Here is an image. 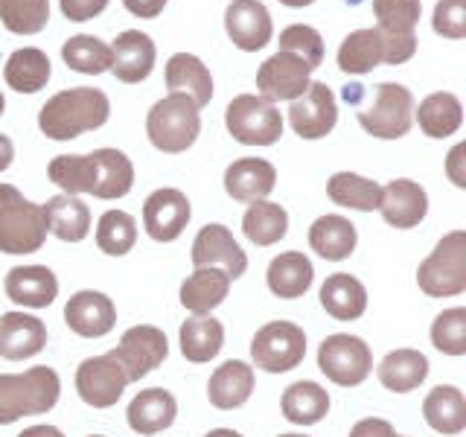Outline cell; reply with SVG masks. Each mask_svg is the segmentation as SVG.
<instances>
[{"mask_svg":"<svg viewBox=\"0 0 466 437\" xmlns=\"http://www.w3.org/2000/svg\"><path fill=\"white\" fill-rule=\"evenodd\" d=\"M111 117V102L99 87H67L50 97L38 111V128L50 140H73L106 126Z\"/></svg>","mask_w":466,"mask_h":437,"instance_id":"6da1fadb","label":"cell"},{"mask_svg":"<svg viewBox=\"0 0 466 437\" xmlns=\"http://www.w3.org/2000/svg\"><path fill=\"white\" fill-rule=\"evenodd\" d=\"M62 379L47 364L29 368L24 373H0V426L29 414H47L58 402Z\"/></svg>","mask_w":466,"mask_h":437,"instance_id":"7a4b0ae2","label":"cell"},{"mask_svg":"<svg viewBox=\"0 0 466 437\" xmlns=\"http://www.w3.org/2000/svg\"><path fill=\"white\" fill-rule=\"evenodd\" d=\"M47 210L21 196L18 187L0 184V251L35 254L47 239Z\"/></svg>","mask_w":466,"mask_h":437,"instance_id":"3957f363","label":"cell"},{"mask_svg":"<svg viewBox=\"0 0 466 437\" xmlns=\"http://www.w3.org/2000/svg\"><path fill=\"white\" fill-rule=\"evenodd\" d=\"M201 131V117L196 102L184 94H169L157 99L146 117V135L152 146L167 155H181L196 143Z\"/></svg>","mask_w":466,"mask_h":437,"instance_id":"277c9868","label":"cell"},{"mask_svg":"<svg viewBox=\"0 0 466 437\" xmlns=\"http://www.w3.org/2000/svg\"><path fill=\"white\" fill-rule=\"evenodd\" d=\"M417 286L429 298H455L466 291V230H451L420 262Z\"/></svg>","mask_w":466,"mask_h":437,"instance_id":"5b68a950","label":"cell"},{"mask_svg":"<svg viewBox=\"0 0 466 437\" xmlns=\"http://www.w3.org/2000/svg\"><path fill=\"white\" fill-rule=\"evenodd\" d=\"M225 126L245 146H274L283 135V114L259 94H239L228 102Z\"/></svg>","mask_w":466,"mask_h":437,"instance_id":"8992f818","label":"cell"},{"mask_svg":"<svg viewBox=\"0 0 466 437\" xmlns=\"http://www.w3.org/2000/svg\"><path fill=\"white\" fill-rule=\"evenodd\" d=\"M318 368L332 385L356 388L370 376L373 353L359 335L335 332V335H327L318 347Z\"/></svg>","mask_w":466,"mask_h":437,"instance_id":"52a82bcc","label":"cell"},{"mask_svg":"<svg viewBox=\"0 0 466 437\" xmlns=\"http://www.w3.org/2000/svg\"><path fill=\"white\" fill-rule=\"evenodd\" d=\"M359 123L379 140H400L414 123V94L405 85L382 82L368 108L359 111Z\"/></svg>","mask_w":466,"mask_h":437,"instance_id":"ba28073f","label":"cell"},{"mask_svg":"<svg viewBox=\"0 0 466 437\" xmlns=\"http://www.w3.org/2000/svg\"><path fill=\"white\" fill-rule=\"evenodd\" d=\"M306 356V332L291 320H271L251 341V359L266 373L295 371Z\"/></svg>","mask_w":466,"mask_h":437,"instance_id":"9c48e42d","label":"cell"},{"mask_svg":"<svg viewBox=\"0 0 466 437\" xmlns=\"http://www.w3.org/2000/svg\"><path fill=\"white\" fill-rule=\"evenodd\" d=\"M111 356L120 361V368L126 371L128 382H140L146 373L160 368L164 359L169 356L167 332L152 327V324H137V327L123 332V339L111 350Z\"/></svg>","mask_w":466,"mask_h":437,"instance_id":"30bf717a","label":"cell"},{"mask_svg":"<svg viewBox=\"0 0 466 437\" xmlns=\"http://www.w3.org/2000/svg\"><path fill=\"white\" fill-rule=\"evenodd\" d=\"M289 123L295 128V135L303 140H320L339 123V102H335L332 87L324 82H309L306 94L291 99Z\"/></svg>","mask_w":466,"mask_h":437,"instance_id":"8fae6325","label":"cell"},{"mask_svg":"<svg viewBox=\"0 0 466 437\" xmlns=\"http://www.w3.org/2000/svg\"><path fill=\"white\" fill-rule=\"evenodd\" d=\"M312 82V67L303 62L300 56L277 50L271 58L262 62L257 70V87L259 97L268 102H280V99H298L306 94V87Z\"/></svg>","mask_w":466,"mask_h":437,"instance_id":"7c38bea8","label":"cell"},{"mask_svg":"<svg viewBox=\"0 0 466 437\" xmlns=\"http://www.w3.org/2000/svg\"><path fill=\"white\" fill-rule=\"evenodd\" d=\"M128 376L111 353L91 356L76 368V391L79 397L94 408H111L120 402Z\"/></svg>","mask_w":466,"mask_h":437,"instance_id":"4fadbf2b","label":"cell"},{"mask_svg":"<svg viewBox=\"0 0 466 437\" xmlns=\"http://www.w3.org/2000/svg\"><path fill=\"white\" fill-rule=\"evenodd\" d=\"M189 216H193L189 198L181 193V189H172V187L155 189L143 204V228L155 242L178 239L184 228L189 225Z\"/></svg>","mask_w":466,"mask_h":437,"instance_id":"5bb4252c","label":"cell"},{"mask_svg":"<svg viewBox=\"0 0 466 437\" xmlns=\"http://www.w3.org/2000/svg\"><path fill=\"white\" fill-rule=\"evenodd\" d=\"M193 266L204 269V266H216L225 269L230 280L245 274L248 269V257L239 248V242L233 239V233L225 225H204L198 230V237L193 242Z\"/></svg>","mask_w":466,"mask_h":437,"instance_id":"9a60e30c","label":"cell"},{"mask_svg":"<svg viewBox=\"0 0 466 437\" xmlns=\"http://www.w3.org/2000/svg\"><path fill=\"white\" fill-rule=\"evenodd\" d=\"M225 29L230 41L245 53L262 50L274 36L271 15L259 0H233L225 12Z\"/></svg>","mask_w":466,"mask_h":437,"instance_id":"2e32d148","label":"cell"},{"mask_svg":"<svg viewBox=\"0 0 466 437\" xmlns=\"http://www.w3.org/2000/svg\"><path fill=\"white\" fill-rule=\"evenodd\" d=\"M65 320L73 332L82 335V339H102V335H108L116 324L114 300L108 295H102V291L82 289L67 300Z\"/></svg>","mask_w":466,"mask_h":437,"instance_id":"e0dca14e","label":"cell"},{"mask_svg":"<svg viewBox=\"0 0 466 437\" xmlns=\"http://www.w3.org/2000/svg\"><path fill=\"white\" fill-rule=\"evenodd\" d=\"M379 213L390 228H417L429 213V196L417 181L397 178L388 187H382V201H379Z\"/></svg>","mask_w":466,"mask_h":437,"instance_id":"ac0fdd59","label":"cell"},{"mask_svg":"<svg viewBox=\"0 0 466 437\" xmlns=\"http://www.w3.org/2000/svg\"><path fill=\"white\" fill-rule=\"evenodd\" d=\"M155 41L140 29H126L111 44V73L126 85H137L155 67Z\"/></svg>","mask_w":466,"mask_h":437,"instance_id":"d6986e66","label":"cell"},{"mask_svg":"<svg viewBox=\"0 0 466 437\" xmlns=\"http://www.w3.org/2000/svg\"><path fill=\"white\" fill-rule=\"evenodd\" d=\"M47 347V327L44 320L26 312L0 315V356L9 361L33 359Z\"/></svg>","mask_w":466,"mask_h":437,"instance_id":"ffe728a7","label":"cell"},{"mask_svg":"<svg viewBox=\"0 0 466 437\" xmlns=\"http://www.w3.org/2000/svg\"><path fill=\"white\" fill-rule=\"evenodd\" d=\"M274 184L277 169L262 158H239L225 172V193L239 204L262 201L274 189Z\"/></svg>","mask_w":466,"mask_h":437,"instance_id":"44dd1931","label":"cell"},{"mask_svg":"<svg viewBox=\"0 0 466 437\" xmlns=\"http://www.w3.org/2000/svg\"><path fill=\"white\" fill-rule=\"evenodd\" d=\"M254 368L248 361L230 359L222 368H216L208 382V400L218 412H233V408L245 405L254 393Z\"/></svg>","mask_w":466,"mask_h":437,"instance_id":"7402d4cb","label":"cell"},{"mask_svg":"<svg viewBox=\"0 0 466 437\" xmlns=\"http://www.w3.org/2000/svg\"><path fill=\"white\" fill-rule=\"evenodd\" d=\"M58 295V280L47 266H15L6 274V298L26 310H47Z\"/></svg>","mask_w":466,"mask_h":437,"instance_id":"603a6c76","label":"cell"},{"mask_svg":"<svg viewBox=\"0 0 466 437\" xmlns=\"http://www.w3.org/2000/svg\"><path fill=\"white\" fill-rule=\"evenodd\" d=\"M175 414H178V402H175V397L164 388L140 391L137 397L128 402V412H126L131 432H137L143 437H152L157 432L169 429L175 422Z\"/></svg>","mask_w":466,"mask_h":437,"instance_id":"cb8c5ba5","label":"cell"},{"mask_svg":"<svg viewBox=\"0 0 466 437\" xmlns=\"http://www.w3.org/2000/svg\"><path fill=\"white\" fill-rule=\"evenodd\" d=\"M230 277L225 269L204 266L181 283V306L193 315H210L216 306H222L230 291Z\"/></svg>","mask_w":466,"mask_h":437,"instance_id":"d4e9b609","label":"cell"},{"mask_svg":"<svg viewBox=\"0 0 466 437\" xmlns=\"http://www.w3.org/2000/svg\"><path fill=\"white\" fill-rule=\"evenodd\" d=\"M167 87L169 94H184L204 108L213 99V76L208 65L193 53H175L167 62Z\"/></svg>","mask_w":466,"mask_h":437,"instance_id":"484cf974","label":"cell"},{"mask_svg":"<svg viewBox=\"0 0 466 437\" xmlns=\"http://www.w3.org/2000/svg\"><path fill=\"white\" fill-rule=\"evenodd\" d=\"M320 306L335 320H359L368 310V289L353 274H329L320 286Z\"/></svg>","mask_w":466,"mask_h":437,"instance_id":"4316f807","label":"cell"},{"mask_svg":"<svg viewBox=\"0 0 466 437\" xmlns=\"http://www.w3.org/2000/svg\"><path fill=\"white\" fill-rule=\"evenodd\" d=\"M376 376H379V382L393 393L417 391L429 376V359L411 347L393 350V353H388L382 361H379Z\"/></svg>","mask_w":466,"mask_h":437,"instance_id":"83f0119b","label":"cell"},{"mask_svg":"<svg viewBox=\"0 0 466 437\" xmlns=\"http://www.w3.org/2000/svg\"><path fill=\"white\" fill-rule=\"evenodd\" d=\"M266 280H268V289L274 291L277 298H283V300L303 298L306 291H309L312 280H315L312 259L306 254H300V251H286V254L271 259Z\"/></svg>","mask_w":466,"mask_h":437,"instance_id":"f1b7e54d","label":"cell"},{"mask_svg":"<svg viewBox=\"0 0 466 437\" xmlns=\"http://www.w3.org/2000/svg\"><path fill=\"white\" fill-rule=\"evenodd\" d=\"M356 242H359V233L356 225L350 222L344 216H320L312 222L309 228V245L318 257L332 259V262H341L350 254L356 251Z\"/></svg>","mask_w":466,"mask_h":437,"instance_id":"f546056e","label":"cell"},{"mask_svg":"<svg viewBox=\"0 0 466 437\" xmlns=\"http://www.w3.org/2000/svg\"><path fill=\"white\" fill-rule=\"evenodd\" d=\"M178 339H181L184 359L193 364H204L216 359L218 350L225 347V327L213 315H193L181 324Z\"/></svg>","mask_w":466,"mask_h":437,"instance_id":"4dcf8cb0","label":"cell"},{"mask_svg":"<svg viewBox=\"0 0 466 437\" xmlns=\"http://www.w3.org/2000/svg\"><path fill=\"white\" fill-rule=\"evenodd\" d=\"M422 417L441 434H461L466 429V397L455 385H437L422 400Z\"/></svg>","mask_w":466,"mask_h":437,"instance_id":"1f68e13d","label":"cell"},{"mask_svg":"<svg viewBox=\"0 0 466 437\" xmlns=\"http://www.w3.org/2000/svg\"><path fill=\"white\" fill-rule=\"evenodd\" d=\"M414 117L422 128V135L431 140L451 137L463 126V106L455 94H431L420 102V108H414Z\"/></svg>","mask_w":466,"mask_h":437,"instance_id":"d6a6232c","label":"cell"},{"mask_svg":"<svg viewBox=\"0 0 466 437\" xmlns=\"http://www.w3.org/2000/svg\"><path fill=\"white\" fill-rule=\"evenodd\" d=\"M50 58L38 47H21L6 58L4 79L18 94H38L50 82Z\"/></svg>","mask_w":466,"mask_h":437,"instance_id":"836d02e7","label":"cell"},{"mask_svg":"<svg viewBox=\"0 0 466 437\" xmlns=\"http://www.w3.org/2000/svg\"><path fill=\"white\" fill-rule=\"evenodd\" d=\"M50 233L62 242H82L91 233V210L79 196H56L44 204Z\"/></svg>","mask_w":466,"mask_h":437,"instance_id":"e575fe53","label":"cell"},{"mask_svg":"<svg viewBox=\"0 0 466 437\" xmlns=\"http://www.w3.org/2000/svg\"><path fill=\"white\" fill-rule=\"evenodd\" d=\"M283 417L295 426H315L329 414V393L318 382H295L283 391Z\"/></svg>","mask_w":466,"mask_h":437,"instance_id":"d590c367","label":"cell"},{"mask_svg":"<svg viewBox=\"0 0 466 437\" xmlns=\"http://www.w3.org/2000/svg\"><path fill=\"white\" fill-rule=\"evenodd\" d=\"M96 160V198H123L135 187V167L120 149H96L91 152Z\"/></svg>","mask_w":466,"mask_h":437,"instance_id":"8d00e7d4","label":"cell"},{"mask_svg":"<svg viewBox=\"0 0 466 437\" xmlns=\"http://www.w3.org/2000/svg\"><path fill=\"white\" fill-rule=\"evenodd\" d=\"M327 196L339 204V208L370 213V210H379L382 187L370 178H364V175H356V172H335L327 181Z\"/></svg>","mask_w":466,"mask_h":437,"instance_id":"74e56055","label":"cell"},{"mask_svg":"<svg viewBox=\"0 0 466 437\" xmlns=\"http://www.w3.org/2000/svg\"><path fill=\"white\" fill-rule=\"evenodd\" d=\"M382 65V38H379V29H356L350 33L341 47H339V67L350 76H364L373 67Z\"/></svg>","mask_w":466,"mask_h":437,"instance_id":"f35d334b","label":"cell"},{"mask_svg":"<svg viewBox=\"0 0 466 437\" xmlns=\"http://www.w3.org/2000/svg\"><path fill=\"white\" fill-rule=\"evenodd\" d=\"M242 230L245 237L259 248L277 245L289 230V213L274 201H251V208L242 216Z\"/></svg>","mask_w":466,"mask_h":437,"instance_id":"ab89813d","label":"cell"},{"mask_svg":"<svg viewBox=\"0 0 466 437\" xmlns=\"http://www.w3.org/2000/svg\"><path fill=\"white\" fill-rule=\"evenodd\" d=\"M47 175L56 187H62L67 196L91 193L96 187V160L94 155H58L50 160Z\"/></svg>","mask_w":466,"mask_h":437,"instance_id":"60d3db41","label":"cell"},{"mask_svg":"<svg viewBox=\"0 0 466 437\" xmlns=\"http://www.w3.org/2000/svg\"><path fill=\"white\" fill-rule=\"evenodd\" d=\"M62 58L70 70L85 73V76H99L111 70V47L96 36H73L65 41Z\"/></svg>","mask_w":466,"mask_h":437,"instance_id":"b9f144b4","label":"cell"},{"mask_svg":"<svg viewBox=\"0 0 466 437\" xmlns=\"http://www.w3.org/2000/svg\"><path fill=\"white\" fill-rule=\"evenodd\" d=\"M137 242V222L126 210H106L96 222V245L108 257H126Z\"/></svg>","mask_w":466,"mask_h":437,"instance_id":"7bdbcfd3","label":"cell"},{"mask_svg":"<svg viewBox=\"0 0 466 437\" xmlns=\"http://www.w3.org/2000/svg\"><path fill=\"white\" fill-rule=\"evenodd\" d=\"M0 21L15 36H35L50 21V0H0Z\"/></svg>","mask_w":466,"mask_h":437,"instance_id":"ee69618b","label":"cell"},{"mask_svg":"<svg viewBox=\"0 0 466 437\" xmlns=\"http://www.w3.org/2000/svg\"><path fill=\"white\" fill-rule=\"evenodd\" d=\"M420 0H373L376 29L390 36H414L420 24Z\"/></svg>","mask_w":466,"mask_h":437,"instance_id":"f6af8a7d","label":"cell"},{"mask_svg":"<svg viewBox=\"0 0 466 437\" xmlns=\"http://www.w3.org/2000/svg\"><path fill=\"white\" fill-rule=\"evenodd\" d=\"M431 344L446 356H463L466 353V310L463 306L446 310L434 318Z\"/></svg>","mask_w":466,"mask_h":437,"instance_id":"bcb514c9","label":"cell"},{"mask_svg":"<svg viewBox=\"0 0 466 437\" xmlns=\"http://www.w3.org/2000/svg\"><path fill=\"white\" fill-rule=\"evenodd\" d=\"M280 50L300 56L312 70H318L320 62H324V38H320L315 26H306V24H291L283 29Z\"/></svg>","mask_w":466,"mask_h":437,"instance_id":"7dc6e473","label":"cell"},{"mask_svg":"<svg viewBox=\"0 0 466 437\" xmlns=\"http://www.w3.org/2000/svg\"><path fill=\"white\" fill-rule=\"evenodd\" d=\"M431 26L443 38H463L466 36V0H437Z\"/></svg>","mask_w":466,"mask_h":437,"instance_id":"c3c4849f","label":"cell"},{"mask_svg":"<svg viewBox=\"0 0 466 437\" xmlns=\"http://www.w3.org/2000/svg\"><path fill=\"white\" fill-rule=\"evenodd\" d=\"M382 38V65H402L417 53V36H390L379 29Z\"/></svg>","mask_w":466,"mask_h":437,"instance_id":"681fc988","label":"cell"},{"mask_svg":"<svg viewBox=\"0 0 466 437\" xmlns=\"http://www.w3.org/2000/svg\"><path fill=\"white\" fill-rule=\"evenodd\" d=\"M58 6H62V15L67 21H91L96 18V15L106 12L108 0H58Z\"/></svg>","mask_w":466,"mask_h":437,"instance_id":"f907efd6","label":"cell"},{"mask_svg":"<svg viewBox=\"0 0 466 437\" xmlns=\"http://www.w3.org/2000/svg\"><path fill=\"white\" fill-rule=\"evenodd\" d=\"M350 437H400L393 432V426L382 417H368V420H359L353 429H350Z\"/></svg>","mask_w":466,"mask_h":437,"instance_id":"816d5d0a","label":"cell"},{"mask_svg":"<svg viewBox=\"0 0 466 437\" xmlns=\"http://www.w3.org/2000/svg\"><path fill=\"white\" fill-rule=\"evenodd\" d=\"M446 175L455 187H466V143H458L446 158Z\"/></svg>","mask_w":466,"mask_h":437,"instance_id":"f5cc1de1","label":"cell"},{"mask_svg":"<svg viewBox=\"0 0 466 437\" xmlns=\"http://www.w3.org/2000/svg\"><path fill=\"white\" fill-rule=\"evenodd\" d=\"M123 6H126L131 15H137V18L152 21V18H157L160 12H164L167 0H123Z\"/></svg>","mask_w":466,"mask_h":437,"instance_id":"db71d44e","label":"cell"},{"mask_svg":"<svg viewBox=\"0 0 466 437\" xmlns=\"http://www.w3.org/2000/svg\"><path fill=\"white\" fill-rule=\"evenodd\" d=\"M12 158H15V146L6 135H0V172L12 167Z\"/></svg>","mask_w":466,"mask_h":437,"instance_id":"11a10c76","label":"cell"},{"mask_svg":"<svg viewBox=\"0 0 466 437\" xmlns=\"http://www.w3.org/2000/svg\"><path fill=\"white\" fill-rule=\"evenodd\" d=\"M18 437H65V434L58 432L56 426H29V429H24Z\"/></svg>","mask_w":466,"mask_h":437,"instance_id":"9f6ffc18","label":"cell"},{"mask_svg":"<svg viewBox=\"0 0 466 437\" xmlns=\"http://www.w3.org/2000/svg\"><path fill=\"white\" fill-rule=\"evenodd\" d=\"M204 437H242V434L233 432V429H213V432H208Z\"/></svg>","mask_w":466,"mask_h":437,"instance_id":"6f0895ef","label":"cell"},{"mask_svg":"<svg viewBox=\"0 0 466 437\" xmlns=\"http://www.w3.org/2000/svg\"><path fill=\"white\" fill-rule=\"evenodd\" d=\"M283 6H291V9H303V6H312L315 0H280Z\"/></svg>","mask_w":466,"mask_h":437,"instance_id":"680465c9","label":"cell"},{"mask_svg":"<svg viewBox=\"0 0 466 437\" xmlns=\"http://www.w3.org/2000/svg\"><path fill=\"white\" fill-rule=\"evenodd\" d=\"M4 108H6V99H4V94H0V114H4Z\"/></svg>","mask_w":466,"mask_h":437,"instance_id":"91938a15","label":"cell"},{"mask_svg":"<svg viewBox=\"0 0 466 437\" xmlns=\"http://www.w3.org/2000/svg\"><path fill=\"white\" fill-rule=\"evenodd\" d=\"M280 437H306V434H280Z\"/></svg>","mask_w":466,"mask_h":437,"instance_id":"94428289","label":"cell"},{"mask_svg":"<svg viewBox=\"0 0 466 437\" xmlns=\"http://www.w3.org/2000/svg\"><path fill=\"white\" fill-rule=\"evenodd\" d=\"M94 437H102V434H94Z\"/></svg>","mask_w":466,"mask_h":437,"instance_id":"6125c7cd","label":"cell"}]
</instances>
